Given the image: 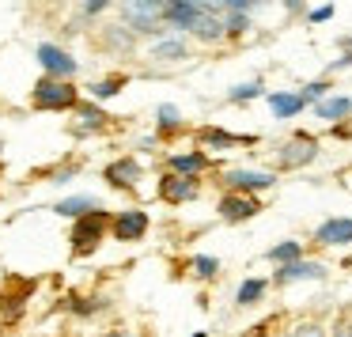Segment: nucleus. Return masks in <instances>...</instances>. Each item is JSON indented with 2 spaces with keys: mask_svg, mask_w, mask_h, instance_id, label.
Segmentation results:
<instances>
[{
  "mask_svg": "<svg viewBox=\"0 0 352 337\" xmlns=\"http://www.w3.org/2000/svg\"><path fill=\"white\" fill-rule=\"evenodd\" d=\"M34 107L38 110H72V107H80V95L69 80L42 76L38 84H34Z\"/></svg>",
  "mask_w": 352,
  "mask_h": 337,
  "instance_id": "obj_1",
  "label": "nucleus"
},
{
  "mask_svg": "<svg viewBox=\"0 0 352 337\" xmlns=\"http://www.w3.org/2000/svg\"><path fill=\"white\" fill-rule=\"evenodd\" d=\"M107 224H114V220H107V213H91V216H84V220H76V228H72V254L76 258H84V254H91L95 246L102 243V231H107Z\"/></svg>",
  "mask_w": 352,
  "mask_h": 337,
  "instance_id": "obj_2",
  "label": "nucleus"
},
{
  "mask_svg": "<svg viewBox=\"0 0 352 337\" xmlns=\"http://www.w3.org/2000/svg\"><path fill=\"white\" fill-rule=\"evenodd\" d=\"M314 155H318V140L307 137V133H296V137L276 152V167H280V171H296V167L314 163Z\"/></svg>",
  "mask_w": 352,
  "mask_h": 337,
  "instance_id": "obj_3",
  "label": "nucleus"
},
{
  "mask_svg": "<svg viewBox=\"0 0 352 337\" xmlns=\"http://www.w3.org/2000/svg\"><path fill=\"white\" fill-rule=\"evenodd\" d=\"M122 19L129 23V31H133V34H152L155 27L163 23V4H155V0L125 4V8H122Z\"/></svg>",
  "mask_w": 352,
  "mask_h": 337,
  "instance_id": "obj_4",
  "label": "nucleus"
},
{
  "mask_svg": "<svg viewBox=\"0 0 352 337\" xmlns=\"http://www.w3.org/2000/svg\"><path fill=\"white\" fill-rule=\"evenodd\" d=\"M205 4H193V0H175V4H163V23L175 27V31H197V23L205 19Z\"/></svg>",
  "mask_w": 352,
  "mask_h": 337,
  "instance_id": "obj_5",
  "label": "nucleus"
},
{
  "mask_svg": "<svg viewBox=\"0 0 352 337\" xmlns=\"http://www.w3.org/2000/svg\"><path fill=\"white\" fill-rule=\"evenodd\" d=\"M118 243H137L148 231V213L144 208H125V213H114V224H110Z\"/></svg>",
  "mask_w": 352,
  "mask_h": 337,
  "instance_id": "obj_6",
  "label": "nucleus"
},
{
  "mask_svg": "<svg viewBox=\"0 0 352 337\" xmlns=\"http://www.w3.org/2000/svg\"><path fill=\"white\" fill-rule=\"evenodd\" d=\"M223 182L231 186V193H258V190H269L276 182V175H269V171H228Z\"/></svg>",
  "mask_w": 352,
  "mask_h": 337,
  "instance_id": "obj_7",
  "label": "nucleus"
},
{
  "mask_svg": "<svg viewBox=\"0 0 352 337\" xmlns=\"http://www.w3.org/2000/svg\"><path fill=\"white\" fill-rule=\"evenodd\" d=\"M261 205L250 197V193H228V197H220V216L228 224H243L250 220V216H258Z\"/></svg>",
  "mask_w": 352,
  "mask_h": 337,
  "instance_id": "obj_8",
  "label": "nucleus"
},
{
  "mask_svg": "<svg viewBox=\"0 0 352 337\" xmlns=\"http://www.w3.org/2000/svg\"><path fill=\"white\" fill-rule=\"evenodd\" d=\"M160 197L167 205H182V201L197 197V178H186V175H163L160 182Z\"/></svg>",
  "mask_w": 352,
  "mask_h": 337,
  "instance_id": "obj_9",
  "label": "nucleus"
},
{
  "mask_svg": "<svg viewBox=\"0 0 352 337\" xmlns=\"http://www.w3.org/2000/svg\"><path fill=\"white\" fill-rule=\"evenodd\" d=\"M38 61H42V69H46L54 80H69L72 72H76V61H72L65 50L50 46V42H42V46H38Z\"/></svg>",
  "mask_w": 352,
  "mask_h": 337,
  "instance_id": "obj_10",
  "label": "nucleus"
},
{
  "mask_svg": "<svg viewBox=\"0 0 352 337\" xmlns=\"http://www.w3.org/2000/svg\"><path fill=\"white\" fill-rule=\"evenodd\" d=\"M107 182L118 186V190H122V186H125V190H137V182H140V163L133 160V155L110 163V167H107Z\"/></svg>",
  "mask_w": 352,
  "mask_h": 337,
  "instance_id": "obj_11",
  "label": "nucleus"
},
{
  "mask_svg": "<svg viewBox=\"0 0 352 337\" xmlns=\"http://www.w3.org/2000/svg\"><path fill=\"white\" fill-rule=\"evenodd\" d=\"M314 243L318 246H344V243H352V220H326L318 231H314Z\"/></svg>",
  "mask_w": 352,
  "mask_h": 337,
  "instance_id": "obj_12",
  "label": "nucleus"
},
{
  "mask_svg": "<svg viewBox=\"0 0 352 337\" xmlns=\"http://www.w3.org/2000/svg\"><path fill=\"white\" fill-rule=\"evenodd\" d=\"M322 276H326V265H318V261H292V265L276 269V281H280V284H292V281H322Z\"/></svg>",
  "mask_w": 352,
  "mask_h": 337,
  "instance_id": "obj_13",
  "label": "nucleus"
},
{
  "mask_svg": "<svg viewBox=\"0 0 352 337\" xmlns=\"http://www.w3.org/2000/svg\"><path fill=\"white\" fill-rule=\"evenodd\" d=\"M197 140L205 148H212V152H223V148H239V144H254V137H231V133L223 129H201Z\"/></svg>",
  "mask_w": 352,
  "mask_h": 337,
  "instance_id": "obj_14",
  "label": "nucleus"
},
{
  "mask_svg": "<svg viewBox=\"0 0 352 337\" xmlns=\"http://www.w3.org/2000/svg\"><path fill=\"white\" fill-rule=\"evenodd\" d=\"M269 107H273L276 118H296L299 110L307 107V99L303 95H292V91H273L269 95Z\"/></svg>",
  "mask_w": 352,
  "mask_h": 337,
  "instance_id": "obj_15",
  "label": "nucleus"
},
{
  "mask_svg": "<svg viewBox=\"0 0 352 337\" xmlns=\"http://www.w3.org/2000/svg\"><path fill=\"white\" fill-rule=\"evenodd\" d=\"M205 167H208V155H201V152L170 155V175H186V178H193L197 171H205Z\"/></svg>",
  "mask_w": 352,
  "mask_h": 337,
  "instance_id": "obj_16",
  "label": "nucleus"
},
{
  "mask_svg": "<svg viewBox=\"0 0 352 337\" xmlns=\"http://www.w3.org/2000/svg\"><path fill=\"white\" fill-rule=\"evenodd\" d=\"M57 213H61V216H76V220H84V216L99 213V201H95V197H65L61 205H57Z\"/></svg>",
  "mask_w": 352,
  "mask_h": 337,
  "instance_id": "obj_17",
  "label": "nucleus"
},
{
  "mask_svg": "<svg viewBox=\"0 0 352 337\" xmlns=\"http://www.w3.org/2000/svg\"><path fill=\"white\" fill-rule=\"evenodd\" d=\"M349 114H352V99H344V95H333V99L318 102V118H326V122H341Z\"/></svg>",
  "mask_w": 352,
  "mask_h": 337,
  "instance_id": "obj_18",
  "label": "nucleus"
},
{
  "mask_svg": "<svg viewBox=\"0 0 352 337\" xmlns=\"http://www.w3.org/2000/svg\"><path fill=\"white\" fill-rule=\"evenodd\" d=\"M186 57V42L170 39V42H155L152 46V61H182Z\"/></svg>",
  "mask_w": 352,
  "mask_h": 337,
  "instance_id": "obj_19",
  "label": "nucleus"
},
{
  "mask_svg": "<svg viewBox=\"0 0 352 337\" xmlns=\"http://www.w3.org/2000/svg\"><path fill=\"white\" fill-rule=\"evenodd\" d=\"M269 261H276V265H292V261H303V246L299 243H280L269 250Z\"/></svg>",
  "mask_w": 352,
  "mask_h": 337,
  "instance_id": "obj_20",
  "label": "nucleus"
},
{
  "mask_svg": "<svg viewBox=\"0 0 352 337\" xmlns=\"http://www.w3.org/2000/svg\"><path fill=\"white\" fill-rule=\"evenodd\" d=\"M261 296H265V281H243V284H239V292H235V303L250 307V303H258Z\"/></svg>",
  "mask_w": 352,
  "mask_h": 337,
  "instance_id": "obj_21",
  "label": "nucleus"
},
{
  "mask_svg": "<svg viewBox=\"0 0 352 337\" xmlns=\"http://www.w3.org/2000/svg\"><path fill=\"white\" fill-rule=\"evenodd\" d=\"M76 110H80V122H84V129H102V125L110 122V118L102 114L99 107H91V102H80Z\"/></svg>",
  "mask_w": 352,
  "mask_h": 337,
  "instance_id": "obj_22",
  "label": "nucleus"
},
{
  "mask_svg": "<svg viewBox=\"0 0 352 337\" xmlns=\"http://www.w3.org/2000/svg\"><path fill=\"white\" fill-rule=\"evenodd\" d=\"M223 31H228L231 39H239V34L250 31V19H246L243 12H223Z\"/></svg>",
  "mask_w": 352,
  "mask_h": 337,
  "instance_id": "obj_23",
  "label": "nucleus"
},
{
  "mask_svg": "<svg viewBox=\"0 0 352 337\" xmlns=\"http://www.w3.org/2000/svg\"><path fill=\"white\" fill-rule=\"evenodd\" d=\"M122 84H125V76H110V80H99V84H91L87 91H91L95 99H110V95L122 91Z\"/></svg>",
  "mask_w": 352,
  "mask_h": 337,
  "instance_id": "obj_24",
  "label": "nucleus"
},
{
  "mask_svg": "<svg viewBox=\"0 0 352 337\" xmlns=\"http://www.w3.org/2000/svg\"><path fill=\"white\" fill-rule=\"evenodd\" d=\"M193 269H197V276H205V281H208V276L220 273V261L208 258V254H197V258H193Z\"/></svg>",
  "mask_w": 352,
  "mask_h": 337,
  "instance_id": "obj_25",
  "label": "nucleus"
},
{
  "mask_svg": "<svg viewBox=\"0 0 352 337\" xmlns=\"http://www.w3.org/2000/svg\"><path fill=\"white\" fill-rule=\"evenodd\" d=\"M261 95V84H239L235 91H231V102H250Z\"/></svg>",
  "mask_w": 352,
  "mask_h": 337,
  "instance_id": "obj_26",
  "label": "nucleus"
},
{
  "mask_svg": "<svg viewBox=\"0 0 352 337\" xmlns=\"http://www.w3.org/2000/svg\"><path fill=\"white\" fill-rule=\"evenodd\" d=\"M160 125H163V129H178V125H182V118H178V110L170 107V102H163V107H160Z\"/></svg>",
  "mask_w": 352,
  "mask_h": 337,
  "instance_id": "obj_27",
  "label": "nucleus"
},
{
  "mask_svg": "<svg viewBox=\"0 0 352 337\" xmlns=\"http://www.w3.org/2000/svg\"><path fill=\"white\" fill-rule=\"evenodd\" d=\"M326 91H329V84H326V80H314V84H307L299 95H303L307 102H322V95H326Z\"/></svg>",
  "mask_w": 352,
  "mask_h": 337,
  "instance_id": "obj_28",
  "label": "nucleus"
},
{
  "mask_svg": "<svg viewBox=\"0 0 352 337\" xmlns=\"http://www.w3.org/2000/svg\"><path fill=\"white\" fill-rule=\"evenodd\" d=\"M110 46L129 50L133 46V31H129V27H110Z\"/></svg>",
  "mask_w": 352,
  "mask_h": 337,
  "instance_id": "obj_29",
  "label": "nucleus"
},
{
  "mask_svg": "<svg viewBox=\"0 0 352 337\" xmlns=\"http://www.w3.org/2000/svg\"><path fill=\"white\" fill-rule=\"evenodd\" d=\"M288 337H326V329H322V326H314V322H307V326H296Z\"/></svg>",
  "mask_w": 352,
  "mask_h": 337,
  "instance_id": "obj_30",
  "label": "nucleus"
},
{
  "mask_svg": "<svg viewBox=\"0 0 352 337\" xmlns=\"http://www.w3.org/2000/svg\"><path fill=\"white\" fill-rule=\"evenodd\" d=\"M99 299H76V303H72V311H76V314H91V311H99Z\"/></svg>",
  "mask_w": 352,
  "mask_h": 337,
  "instance_id": "obj_31",
  "label": "nucleus"
},
{
  "mask_svg": "<svg viewBox=\"0 0 352 337\" xmlns=\"http://www.w3.org/2000/svg\"><path fill=\"white\" fill-rule=\"evenodd\" d=\"M329 16H333V4H322V8H314L307 19H311V23H326Z\"/></svg>",
  "mask_w": 352,
  "mask_h": 337,
  "instance_id": "obj_32",
  "label": "nucleus"
},
{
  "mask_svg": "<svg viewBox=\"0 0 352 337\" xmlns=\"http://www.w3.org/2000/svg\"><path fill=\"white\" fill-rule=\"evenodd\" d=\"M341 46H344V54H341V61H333L337 69H344V65H352V39H344Z\"/></svg>",
  "mask_w": 352,
  "mask_h": 337,
  "instance_id": "obj_33",
  "label": "nucleus"
},
{
  "mask_svg": "<svg viewBox=\"0 0 352 337\" xmlns=\"http://www.w3.org/2000/svg\"><path fill=\"white\" fill-rule=\"evenodd\" d=\"M102 8H107V4H102V0H87V4H84V12H87V16H99Z\"/></svg>",
  "mask_w": 352,
  "mask_h": 337,
  "instance_id": "obj_34",
  "label": "nucleus"
},
{
  "mask_svg": "<svg viewBox=\"0 0 352 337\" xmlns=\"http://www.w3.org/2000/svg\"><path fill=\"white\" fill-rule=\"evenodd\" d=\"M333 337H352V326H341V329H337Z\"/></svg>",
  "mask_w": 352,
  "mask_h": 337,
  "instance_id": "obj_35",
  "label": "nucleus"
},
{
  "mask_svg": "<svg viewBox=\"0 0 352 337\" xmlns=\"http://www.w3.org/2000/svg\"><path fill=\"white\" fill-rule=\"evenodd\" d=\"M0 152H4V144H0Z\"/></svg>",
  "mask_w": 352,
  "mask_h": 337,
  "instance_id": "obj_36",
  "label": "nucleus"
},
{
  "mask_svg": "<svg viewBox=\"0 0 352 337\" xmlns=\"http://www.w3.org/2000/svg\"><path fill=\"white\" fill-rule=\"evenodd\" d=\"M125 337H133V334H125Z\"/></svg>",
  "mask_w": 352,
  "mask_h": 337,
  "instance_id": "obj_37",
  "label": "nucleus"
}]
</instances>
